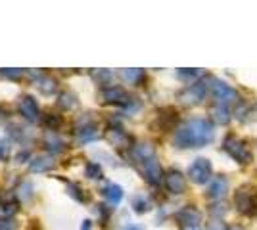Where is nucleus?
Instances as JSON below:
<instances>
[{"label": "nucleus", "instance_id": "f257e3e1", "mask_svg": "<svg viewBox=\"0 0 257 230\" xmlns=\"http://www.w3.org/2000/svg\"><path fill=\"white\" fill-rule=\"evenodd\" d=\"M213 125L207 119L194 117L184 121L175 132V146L177 148H204L213 140Z\"/></svg>", "mask_w": 257, "mask_h": 230}, {"label": "nucleus", "instance_id": "f03ea898", "mask_svg": "<svg viewBox=\"0 0 257 230\" xmlns=\"http://www.w3.org/2000/svg\"><path fill=\"white\" fill-rule=\"evenodd\" d=\"M133 163L140 171V175L144 176L146 182L158 184L161 180V167L158 163V157L148 144H139L133 148Z\"/></svg>", "mask_w": 257, "mask_h": 230}, {"label": "nucleus", "instance_id": "7ed1b4c3", "mask_svg": "<svg viewBox=\"0 0 257 230\" xmlns=\"http://www.w3.org/2000/svg\"><path fill=\"white\" fill-rule=\"evenodd\" d=\"M223 148H225V152L234 159L238 163L242 165H247L251 161V152H249V148L246 146L244 140H240V138H236V136H226L225 142H223Z\"/></svg>", "mask_w": 257, "mask_h": 230}, {"label": "nucleus", "instance_id": "20e7f679", "mask_svg": "<svg viewBox=\"0 0 257 230\" xmlns=\"http://www.w3.org/2000/svg\"><path fill=\"white\" fill-rule=\"evenodd\" d=\"M209 90H211V96L215 98V102L221 106H228V104L238 100V92L221 79H209Z\"/></svg>", "mask_w": 257, "mask_h": 230}, {"label": "nucleus", "instance_id": "39448f33", "mask_svg": "<svg viewBox=\"0 0 257 230\" xmlns=\"http://www.w3.org/2000/svg\"><path fill=\"white\" fill-rule=\"evenodd\" d=\"M175 220H177V226L181 230H202V215L192 205L181 209L175 215Z\"/></svg>", "mask_w": 257, "mask_h": 230}, {"label": "nucleus", "instance_id": "423d86ee", "mask_svg": "<svg viewBox=\"0 0 257 230\" xmlns=\"http://www.w3.org/2000/svg\"><path fill=\"white\" fill-rule=\"evenodd\" d=\"M211 173H213V167L209 163V159H204V157L194 159V163L188 167V176H190V180H192L194 184H205V182H209Z\"/></svg>", "mask_w": 257, "mask_h": 230}, {"label": "nucleus", "instance_id": "0eeeda50", "mask_svg": "<svg viewBox=\"0 0 257 230\" xmlns=\"http://www.w3.org/2000/svg\"><path fill=\"white\" fill-rule=\"evenodd\" d=\"M205 85L204 83H194V85H190V87H186L184 90H182L181 94H179V100H181L182 104H200L202 100H204L205 96Z\"/></svg>", "mask_w": 257, "mask_h": 230}, {"label": "nucleus", "instance_id": "6e6552de", "mask_svg": "<svg viewBox=\"0 0 257 230\" xmlns=\"http://www.w3.org/2000/svg\"><path fill=\"white\" fill-rule=\"evenodd\" d=\"M163 184H165V188H167L171 194H182V192L186 190V180H184V176H182L179 171H175V169L165 173Z\"/></svg>", "mask_w": 257, "mask_h": 230}, {"label": "nucleus", "instance_id": "1a4fd4ad", "mask_svg": "<svg viewBox=\"0 0 257 230\" xmlns=\"http://www.w3.org/2000/svg\"><path fill=\"white\" fill-rule=\"evenodd\" d=\"M234 201L240 213H244V215H253V213H255V207H257L255 199H253V196H251L249 192H246V190H238Z\"/></svg>", "mask_w": 257, "mask_h": 230}, {"label": "nucleus", "instance_id": "9d476101", "mask_svg": "<svg viewBox=\"0 0 257 230\" xmlns=\"http://www.w3.org/2000/svg\"><path fill=\"white\" fill-rule=\"evenodd\" d=\"M102 96L107 104H119V106H128L131 104V96L121 87H109L102 92Z\"/></svg>", "mask_w": 257, "mask_h": 230}, {"label": "nucleus", "instance_id": "9b49d317", "mask_svg": "<svg viewBox=\"0 0 257 230\" xmlns=\"http://www.w3.org/2000/svg\"><path fill=\"white\" fill-rule=\"evenodd\" d=\"M18 106H20V111H22V115L25 119L37 121V117H39V106H37V100L33 98V96H22Z\"/></svg>", "mask_w": 257, "mask_h": 230}, {"label": "nucleus", "instance_id": "f8f14e48", "mask_svg": "<svg viewBox=\"0 0 257 230\" xmlns=\"http://www.w3.org/2000/svg\"><path fill=\"white\" fill-rule=\"evenodd\" d=\"M226 188H228V182H226L225 176H215L209 180V188H207V197L211 199H219L226 194Z\"/></svg>", "mask_w": 257, "mask_h": 230}, {"label": "nucleus", "instance_id": "ddd939ff", "mask_svg": "<svg viewBox=\"0 0 257 230\" xmlns=\"http://www.w3.org/2000/svg\"><path fill=\"white\" fill-rule=\"evenodd\" d=\"M75 132H77V140H79V142H90V140L98 138V127L92 121L83 123V127H79Z\"/></svg>", "mask_w": 257, "mask_h": 230}, {"label": "nucleus", "instance_id": "4468645a", "mask_svg": "<svg viewBox=\"0 0 257 230\" xmlns=\"http://www.w3.org/2000/svg\"><path fill=\"white\" fill-rule=\"evenodd\" d=\"M107 138H109V142L113 144V146H117V148H128L133 144L131 136L125 131H121V129H109Z\"/></svg>", "mask_w": 257, "mask_h": 230}, {"label": "nucleus", "instance_id": "2eb2a0df", "mask_svg": "<svg viewBox=\"0 0 257 230\" xmlns=\"http://www.w3.org/2000/svg\"><path fill=\"white\" fill-rule=\"evenodd\" d=\"M102 196L106 197V201L109 205H117V203H121V199H123V188L117 186V184H107L102 190Z\"/></svg>", "mask_w": 257, "mask_h": 230}, {"label": "nucleus", "instance_id": "dca6fc26", "mask_svg": "<svg viewBox=\"0 0 257 230\" xmlns=\"http://www.w3.org/2000/svg\"><path fill=\"white\" fill-rule=\"evenodd\" d=\"M209 115H211V119H213L215 123H221V125H225V123L230 121V111H228L226 106H221V104L211 106V108H209Z\"/></svg>", "mask_w": 257, "mask_h": 230}, {"label": "nucleus", "instance_id": "f3484780", "mask_svg": "<svg viewBox=\"0 0 257 230\" xmlns=\"http://www.w3.org/2000/svg\"><path fill=\"white\" fill-rule=\"evenodd\" d=\"M29 167H31V171H35V173H43V171L52 167V159L46 157V155H41V157H35Z\"/></svg>", "mask_w": 257, "mask_h": 230}, {"label": "nucleus", "instance_id": "a211bd4d", "mask_svg": "<svg viewBox=\"0 0 257 230\" xmlns=\"http://www.w3.org/2000/svg\"><path fill=\"white\" fill-rule=\"evenodd\" d=\"M121 77H123L127 83H131V85H139L140 81L144 79V71H142V69H123V71H121Z\"/></svg>", "mask_w": 257, "mask_h": 230}, {"label": "nucleus", "instance_id": "6ab92c4d", "mask_svg": "<svg viewBox=\"0 0 257 230\" xmlns=\"http://www.w3.org/2000/svg\"><path fill=\"white\" fill-rule=\"evenodd\" d=\"M44 146L50 150V152H62L64 150V142L54 134V132H50V134H46V138H44Z\"/></svg>", "mask_w": 257, "mask_h": 230}, {"label": "nucleus", "instance_id": "aec40b11", "mask_svg": "<svg viewBox=\"0 0 257 230\" xmlns=\"http://www.w3.org/2000/svg\"><path fill=\"white\" fill-rule=\"evenodd\" d=\"M37 85H39V88L43 90L44 94H50V92L56 90V83H54L52 79H48V77H39Z\"/></svg>", "mask_w": 257, "mask_h": 230}, {"label": "nucleus", "instance_id": "412c9836", "mask_svg": "<svg viewBox=\"0 0 257 230\" xmlns=\"http://www.w3.org/2000/svg\"><path fill=\"white\" fill-rule=\"evenodd\" d=\"M85 173L88 178H92V180H96V178H102V167L98 163H86V169Z\"/></svg>", "mask_w": 257, "mask_h": 230}, {"label": "nucleus", "instance_id": "4be33fe9", "mask_svg": "<svg viewBox=\"0 0 257 230\" xmlns=\"http://www.w3.org/2000/svg\"><path fill=\"white\" fill-rule=\"evenodd\" d=\"M44 123H46L48 127H52V131H56V129L62 125V117H60L58 113H46V117H44Z\"/></svg>", "mask_w": 257, "mask_h": 230}, {"label": "nucleus", "instance_id": "5701e85b", "mask_svg": "<svg viewBox=\"0 0 257 230\" xmlns=\"http://www.w3.org/2000/svg\"><path fill=\"white\" fill-rule=\"evenodd\" d=\"M133 205H135V211H137V213H144V211H148V201H146L144 197H137Z\"/></svg>", "mask_w": 257, "mask_h": 230}, {"label": "nucleus", "instance_id": "b1692460", "mask_svg": "<svg viewBox=\"0 0 257 230\" xmlns=\"http://www.w3.org/2000/svg\"><path fill=\"white\" fill-rule=\"evenodd\" d=\"M0 230H16V222L12 219H2L0 220Z\"/></svg>", "mask_w": 257, "mask_h": 230}, {"label": "nucleus", "instance_id": "393cba45", "mask_svg": "<svg viewBox=\"0 0 257 230\" xmlns=\"http://www.w3.org/2000/svg\"><path fill=\"white\" fill-rule=\"evenodd\" d=\"M2 75L8 79H16V77H22V69H4Z\"/></svg>", "mask_w": 257, "mask_h": 230}, {"label": "nucleus", "instance_id": "a878e982", "mask_svg": "<svg viewBox=\"0 0 257 230\" xmlns=\"http://www.w3.org/2000/svg\"><path fill=\"white\" fill-rule=\"evenodd\" d=\"M6 153H8V148H6V144H4V140H0V161L6 157Z\"/></svg>", "mask_w": 257, "mask_h": 230}, {"label": "nucleus", "instance_id": "bb28decb", "mask_svg": "<svg viewBox=\"0 0 257 230\" xmlns=\"http://www.w3.org/2000/svg\"><path fill=\"white\" fill-rule=\"evenodd\" d=\"M198 75V71H179V77H182V79H184V77H196Z\"/></svg>", "mask_w": 257, "mask_h": 230}, {"label": "nucleus", "instance_id": "cd10ccee", "mask_svg": "<svg viewBox=\"0 0 257 230\" xmlns=\"http://www.w3.org/2000/svg\"><path fill=\"white\" fill-rule=\"evenodd\" d=\"M81 230H90V220H83V226Z\"/></svg>", "mask_w": 257, "mask_h": 230}, {"label": "nucleus", "instance_id": "c85d7f7f", "mask_svg": "<svg viewBox=\"0 0 257 230\" xmlns=\"http://www.w3.org/2000/svg\"><path fill=\"white\" fill-rule=\"evenodd\" d=\"M226 230H244V228H242L240 224H232V226H228Z\"/></svg>", "mask_w": 257, "mask_h": 230}, {"label": "nucleus", "instance_id": "c756f323", "mask_svg": "<svg viewBox=\"0 0 257 230\" xmlns=\"http://www.w3.org/2000/svg\"><path fill=\"white\" fill-rule=\"evenodd\" d=\"M27 230H39V226H37V222H31V226H29Z\"/></svg>", "mask_w": 257, "mask_h": 230}, {"label": "nucleus", "instance_id": "7c9ffc66", "mask_svg": "<svg viewBox=\"0 0 257 230\" xmlns=\"http://www.w3.org/2000/svg\"><path fill=\"white\" fill-rule=\"evenodd\" d=\"M125 230H137V228H125Z\"/></svg>", "mask_w": 257, "mask_h": 230}]
</instances>
